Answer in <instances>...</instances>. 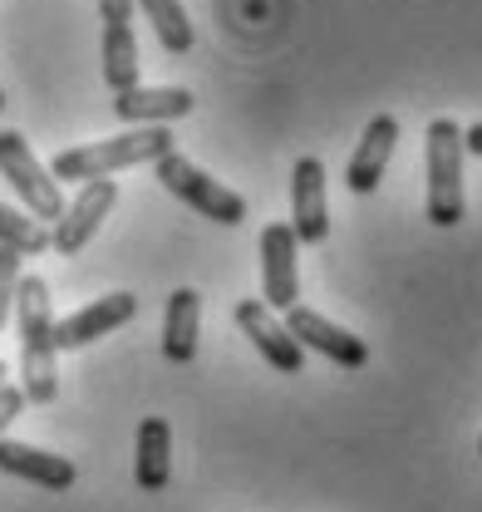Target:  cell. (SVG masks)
I'll return each instance as SVG.
<instances>
[{"label": "cell", "instance_id": "obj_22", "mask_svg": "<svg viewBox=\"0 0 482 512\" xmlns=\"http://www.w3.org/2000/svg\"><path fill=\"white\" fill-rule=\"evenodd\" d=\"M99 15H104V25H128L133 20V0H99Z\"/></svg>", "mask_w": 482, "mask_h": 512}, {"label": "cell", "instance_id": "obj_14", "mask_svg": "<svg viewBox=\"0 0 482 512\" xmlns=\"http://www.w3.org/2000/svg\"><path fill=\"white\" fill-rule=\"evenodd\" d=\"M192 94L187 89H123V94H114V114H119L123 124H138V128H148V124H173V119H187L192 114Z\"/></svg>", "mask_w": 482, "mask_h": 512}, {"label": "cell", "instance_id": "obj_2", "mask_svg": "<svg viewBox=\"0 0 482 512\" xmlns=\"http://www.w3.org/2000/svg\"><path fill=\"white\" fill-rule=\"evenodd\" d=\"M163 153H173V133L163 124L128 128L119 138H99V143L55 153L50 178H55V183H94V178H114V173L138 168V163H158Z\"/></svg>", "mask_w": 482, "mask_h": 512}, {"label": "cell", "instance_id": "obj_25", "mask_svg": "<svg viewBox=\"0 0 482 512\" xmlns=\"http://www.w3.org/2000/svg\"><path fill=\"white\" fill-rule=\"evenodd\" d=\"M0 109H5V89H0Z\"/></svg>", "mask_w": 482, "mask_h": 512}, {"label": "cell", "instance_id": "obj_7", "mask_svg": "<svg viewBox=\"0 0 482 512\" xmlns=\"http://www.w3.org/2000/svg\"><path fill=\"white\" fill-rule=\"evenodd\" d=\"M114 202H119V183L114 178L79 183V197L64 202V217L55 222V232H50V247L60 256H79L94 242V232L104 227V217L114 212Z\"/></svg>", "mask_w": 482, "mask_h": 512}, {"label": "cell", "instance_id": "obj_26", "mask_svg": "<svg viewBox=\"0 0 482 512\" xmlns=\"http://www.w3.org/2000/svg\"><path fill=\"white\" fill-rule=\"evenodd\" d=\"M478 453H482V439H478Z\"/></svg>", "mask_w": 482, "mask_h": 512}, {"label": "cell", "instance_id": "obj_18", "mask_svg": "<svg viewBox=\"0 0 482 512\" xmlns=\"http://www.w3.org/2000/svg\"><path fill=\"white\" fill-rule=\"evenodd\" d=\"M133 5L153 20V35H158V45H163L168 55H187V50L197 45V35H192V20H187L182 0H133Z\"/></svg>", "mask_w": 482, "mask_h": 512}, {"label": "cell", "instance_id": "obj_6", "mask_svg": "<svg viewBox=\"0 0 482 512\" xmlns=\"http://www.w3.org/2000/svg\"><path fill=\"white\" fill-rule=\"evenodd\" d=\"M301 242L291 222H271L261 232V306L266 311H291L301 306Z\"/></svg>", "mask_w": 482, "mask_h": 512}, {"label": "cell", "instance_id": "obj_4", "mask_svg": "<svg viewBox=\"0 0 482 512\" xmlns=\"http://www.w3.org/2000/svg\"><path fill=\"white\" fill-rule=\"evenodd\" d=\"M153 178L173 192L178 202H187L192 212H202V217H212V222H222V227H241V222H246V197L232 188H222L217 178H207L197 163L182 158L178 148L153 163Z\"/></svg>", "mask_w": 482, "mask_h": 512}, {"label": "cell", "instance_id": "obj_8", "mask_svg": "<svg viewBox=\"0 0 482 512\" xmlns=\"http://www.w3.org/2000/svg\"><path fill=\"white\" fill-rule=\"evenodd\" d=\"M286 330H291V340L301 350H315V355H325V360H335L345 370H364L369 365V345H364L360 335L340 330L335 320H325L320 311H310V306H291L286 311Z\"/></svg>", "mask_w": 482, "mask_h": 512}, {"label": "cell", "instance_id": "obj_1", "mask_svg": "<svg viewBox=\"0 0 482 512\" xmlns=\"http://www.w3.org/2000/svg\"><path fill=\"white\" fill-rule=\"evenodd\" d=\"M15 325H20V389L25 404H55L60 370H55V311L45 276H20L15 286Z\"/></svg>", "mask_w": 482, "mask_h": 512}, {"label": "cell", "instance_id": "obj_10", "mask_svg": "<svg viewBox=\"0 0 482 512\" xmlns=\"http://www.w3.org/2000/svg\"><path fill=\"white\" fill-rule=\"evenodd\" d=\"M232 316H237L241 335L256 345V355H261L271 370H281V375H301V370H305V350L291 340V330L271 316L261 301H241Z\"/></svg>", "mask_w": 482, "mask_h": 512}, {"label": "cell", "instance_id": "obj_20", "mask_svg": "<svg viewBox=\"0 0 482 512\" xmlns=\"http://www.w3.org/2000/svg\"><path fill=\"white\" fill-rule=\"evenodd\" d=\"M15 286H20V252L0 247V330L15 316Z\"/></svg>", "mask_w": 482, "mask_h": 512}, {"label": "cell", "instance_id": "obj_13", "mask_svg": "<svg viewBox=\"0 0 482 512\" xmlns=\"http://www.w3.org/2000/svg\"><path fill=\"white\" fill-rule=\"evenodd\" d=\"M394 143H399V119L394 114H374L364 124V138H360V148H355V158H350V168H345L350 192L364 197V192H374L384 183V168L394 158Z\"/></svg>", "mask_w": 482, "mask_h": 512}, {"label": "cell", "instance_id": "obj_16", "mask_svg": "<svg viewBox=\"0 0 482 512\" xmlns=\"http://www.w3.org/2000/svg\"><path fill=\"white\" fill-rule=\"evenodd\" d=\"M197 325H202V296L192 286H178L168 296V311H163V355L173 365L197 360Z\"/></svg>", "mask_w": 482, "mask_h": 512}, {"label": "cell", "instance_id": "obj_15", "mask_svg": "<svg viewBox=\"0 0 482 512\" xmlns=\"http://www.w3.org/2000/svg\"><path fill=\"white\" fill-rule=\"evenodd\" d=\"M133 478L143 493H163L168 478H173V429L168 419L148 414L138 424V453H133Z\"/></svg>", "mask_w": 482, "mask_h": 512}, {"label": "cell", "instance_id": "obj_5", "mask_svg": "<svg viewBox=\"0 0 482 512\" xmlns=\"http://www.w3.org/2000/svg\"><path fill=\"white\" fill-rule=\"evenodd\" d=\"M0 178L20 192V202L30 207V217H35L40 227H45V222H60V217H64L60 183L45 173V163L30 153L25 133H15V128H5V133H0Z\"/></svg>", "mask_w": 482, "mask_h": 512}, {"label": "cell", "instance_id": "obj_19", "mask_svg": "<svg viewBox=\"0 0 482 512\" xmlns=\"http://www.w3.org/2000/svg\"><path fill=\"white\" fill-rule=\"evenodd\" d=\"M0 247H10V252H20V256H40V252H50V232L35 217H25V212H15V207L0 202Z\"/></svg>", "mask_w": 482, "mask_h": 512}, {"label": "cell", "instance_id": "obj_21", "mask_svg": "<svg viewBox=\"0 0 482 512\" xmlns=\"http://www.w3.org/2000/svg\"><path fill=\"white\" fill-rule=\"evenodd\" d=\"M20 409H25V389H20V384H0V439H5V429L20 419Z\"/></svg>", "mask_w": 482, "mask_h": 512}, {"label": "cell", "instance_id": "obj_11", "mask_svg": "<svg viewBox=\"0 0 482 512\" xmlns=\"http://www.w3.org/2000/svg\"><path fill=\"white\" fill-rule=\"evenodd\" d=\"M133 316H138V296H128V291L99 296V301H89L84 311H74L69 320H55V350H84V345H94L99 335L128 325Z\"/></svg>", "mask_w": 482, "mask_h": 512}, {"label": "cell", "instance_id": "obj_9", "mask_svg": "<svg viewBox=\"0 0 482 512\" xmlns=\"http://www.w3.org/2000/svg\"><path fill=\"white\" fill-rule=\"evenodd\" d=\"M291 232L296 242L320 247L330 237V202H325V163L301 158L291 173Z\"/></svg>", "mask_w": 482, "mask_h": 512}, {"label": "cell", "instance_id": "obj_12", "mask_svg": "<svg viewBox=\"0 0 482 512\" xmlns=\"http://www.w3.org/2000/svg\"><path fill=\"white\" fill-rule=\"evenodd\" d=\"M0 473L20 478V483H35L45 493H64L79 483V468L60 458V453H45L35 444H15V439H0Z\"/></svg>", "mask_w": 482, "mask_h": 512}, {"label": "cell", "instance_id": "obj_23", "mask_svg": "<svg viewBox=\"0 0 482 512\" xmlns=\"http://www.w3.org/2000/svg\"><path fill=\"white\" fill-rule=\"evenodd\" d=\"M463 153H478V158H482V124L463 128Z\"/></svg>", "mask_w": 482, "mask_h": 512}, {"label": "cell", "instance_id": "obj_17", "mask_svg": "<svg viewBox=\"0 0 482 512\" xmlns=\"http://www.w3.org/2000/svg\"><path fill=\"white\" fill-rule=\"evenodd\" d=\"M99 69H104V84L123 94V89H138V40H133V25H104V45H99Z\"/></svg>", "mask_w": 482, "mask_h": 512}, {"label": "cell", "instance_id": "obj_24", "mask_svg": "<svg viewBox=\"0 0 482 512\" xmlns=\"http://www.w3.org/2000/svg\"><path fill=\"white\" fill-rule=\"evenodd\" d=\"M5 375H10V370H5V360H0V384H5Z\"/></svg>", "mask_w": 482, "mask_h": 512}, {"label": "cell", "instance_id": "obj_3", "mask_svg": "<svg viewBox=\"0 0 482 512\" xmlns=\"http://www.w3.org/2000/svg\"><path fill=\"white\" fill-rule=\"evenodd\" d=\"M423 212L433 227H458L468 202H463V128L453 119L428 124V197Z\"/></svg>", "mask_w": 482, "mask_h": 512}]
</instances>
